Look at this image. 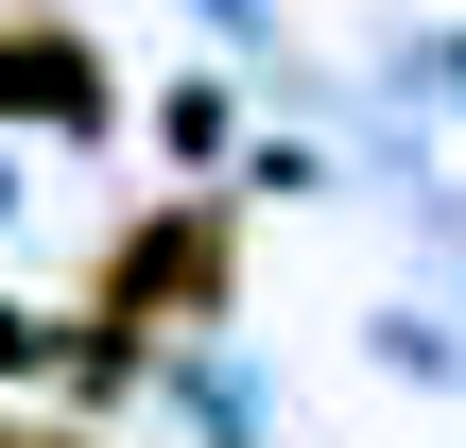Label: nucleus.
<instances>
[{
    "mask_svg": "<svg viewBox=\"0 0 466 448\" xmlns=\"http://www.w3.org/2000/svg\"><path fill=\"white\" fill-rule=\"evenodd\" d=\"M208 294H225V224H208V207H173V224H156V242H121V276H104V311H121V328H138V311H208Z\"/></svg>",
    "mask_w": 466,
    "mask_h": 448,
    "instance_id": "obj_1",
    "label": "nucleus"
},
{
    "mask_svg": "<svg viewBox=\"0 0 466 448\" xmlns=\"http://www.w3.org/2000/svg\"><path fill=\"white\" fill-rule=\"evenodd\" d=\"M17 86H35V121H86V104H104V86H86V35H69V17H35V35H17Z\"/></svg>",
    "mask_w": 466,
    "mask_h": 448,
    "instance_id": "obj_2",
    "label": "nucleus"
}]
</instances>
